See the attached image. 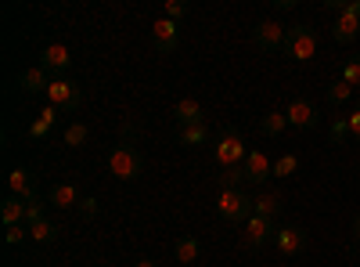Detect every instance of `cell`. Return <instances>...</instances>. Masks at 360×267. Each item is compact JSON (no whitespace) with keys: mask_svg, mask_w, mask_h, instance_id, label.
I'll use <instances>...</instances> for the list:
<instances>
[{"mask_svg":"<svg viewBox=\"0 0 360 267\" xmlns=\"http://www.w3.org/2000/svg\"><path fill=\"white\" fill-rule=\"evenodd\" d=\"M274 8H278V11H292L295 0H274Z\"/></svg>","mask_w":360,"mask_h":267,"instance_id":"36","label":"cell"},{"mask_svg":"<svg viewBox=\"0 0 360 267\" xmlns=\"http://www.w3.org/2000/svg\"><path fill=\"white\" fill-rule=\"evenodd\" d=\"M274 246L281 256H299V253H307L310 246V235L303 228H295V224H278L274 231Z\"/></svg>","mask_w":360,"mask_h":267,"instance_id":"7","label":"cell"},{"mask_svg":"<svg viewBox=\"0 0 360 267\" xmlns=\"http://www.w3.org/2000/svg\"><path fill=\"white\" fill-rule=\"evenodd\" d=\"M134 267H159V263H155V260H148V256H141V260H137Z\"/></svg>","mask_w":360,"mask_h":267,"instance_id":"39","label":"cell"},{"mask_svg":"<svg viewBox=\"0 0 360 267\" xmlns=\"http://www.w3.org/2000/svg\"><path fill=\"white\" fill-rule=\"evenodd\" d=\"M25 210H29V202H25V199L8 195V199H4V206H0V221H4V228L25 224Z\"/></svg>","mask_w":360,"mask_h":267,"instance_id":"17","label":"cell"},{"mask_svg":"<svg viewBox=\"0 0 360 267\" xmlns=\"http://www.w3.org/2000/svg\"><path fill=\"white\" fill-rule=\"evenodd\" d=\"M173 120H176L180 127H198V123H202V105H198L195 98H180V101L173 105Z\"/></svg>","mask_w":360,"mask_h":267,"instance_id":"16","label":"cell"},{"mask_svg":"<svg viewBox=\"0 0 360 267\" xmlns=\"http://www.w3.org/2000/svg\"><path fill=\"white\" fill-rule=\"evenodd\" d=\"M141 170H144V159H141V152L130 144V141H119L112 152H108V173L115 177V181H137L141 177Z\"/></svg>","mask_w":360,"mask_h":267,"instance_id":"1","label":"cell"},{"mask_svg":"<svg viewBox=\"0 0 360 267\" xmlns=\"http://www.w3.org/2000/svg\"><path fill=\"white\" fill-rule=\"evenodd\" d=\"M18 87H22L25 94H47L51 76H47V69H44V66H33V69H25V73L18 76Z\"/></svg>","mask_w":360,"mask_h":267,"instance_id":"14","label":"cell"},{"mask_svg":"<svg viewBox=\"0 0 360 267\" xmlns=\"http://www.w3.org/2000/svg\"><path fill=\"white\" fill-rule=\"evenodd\" d=\"M40 66H44L47 73H65V69L72 66V54H69L65 44H47L44 54H40Z\"/></svg>","mask_w":360,"mask_h":267,"instance_id":"12","label":"cell"},{"mask_svg":"<svg viewBox=\"0 0 360 267\" xmlns=\"http://www.w3.org/2000/svg\"><path fill=\"white\" fill-rule=\"evenodd\" d=\"M252 210H256V217L278 221V217H281V195H274V192H259L256 202H252Z\"/></svg>","mask_w":360,"mask_h":267,"instance_id":"19","label":"cell"},{"mask_svg":"<svg viewBox=\"0 0 360 267\" xmlns=\"http://www.w3.org/2000/svg\"><path fill=\"white\" fill-rule=\"evenodd\" d=\"M274 231H278V221H266V217H249L245 221V231H242V242L249 246V249H259V246H266V242H274Z\"/></svg>","mask_w":360,"mask_h":267,"instance_id":"9","label":"cell"},{"mask_svg":"<svg viewBox=\"0 0 360 267\" xmlns=\"http://www.w3.org/2000/svg\"><path fill=\"white\" fill-rule=\"evenodd\" d=\"M205 127L198 123V127H180V144L184 148H198V144H205Z\"/></svg>","mask_w":360,"mask_h":267,"instance_id":"26","label":"cell"},{"mask_svg":"<svg viewBox=\"0 0 360 267\" xmlns=\"http://www.w3.org/2000/svg\"><path fill=\"white\" fill-rule=\"evenodd\" d=\"M86 137H90V130H86L83 123H69V127L62 130V144H65V148H83Z\"/></svg>","mask_w":360,"mask_h":267,"instance_id":"25","label":"cell"},{"mask_svg":"<svg viewBox=\"0 0 360 267\" xmlns=\"http://www.w3.org/2000/svg\"><path fill=\"white\" fill-rule=\"evenodd\" d=\"M188 15V4L184 0H166V11H162V18H169V22H180Z\"/></svg>","mask_w":360,"mask_h":267,"instance_id":"30","label":"cell"},{"mask_svg":"<svg viewBox=\"0 0 360 267\" xmlns=\"http://www.w3.org/2000/svg\"><path fill=\"white\" fill-rule=\"evenodd\" d=\"M242 166H245V185H263L266 177H274V163H270L266 152H259V148L245 156Z\"/></svg>","mask_w":360,"mask_h":267,"instance_id":"11","label":"cell"},{"mask_svg":"<svg viewBox=\"0 0 360 267\" xmlns=\"http://www.w3.org/2000/svg\"><path fill=\"white\" fill-rule=\"evenodd\" d=\"M252 40L259 51L274 54V51H285V40H288V25H281L278 18H263L256 29H252Z\"/></svg>","mask_w":360,"mask_h":267,"instance_id":"6","label":"cell"},{"mask_svg":"<svg viewBox=\"0 0 360 267\" xmlns=\"http://www.w3.org/2000/svg\"><path fill=\"white\" fill-rule=\"evenodd\" d=\"M346 11H349V15H356V18H360V0H346Z\"/></svg>","mask_w":360,"mask_h":267,"instance_id":"37","label":"cell"},{"mask_svg":"<svg viewBox=\"0 0 360 267\" xmlns=\"http://www.w3.org/2000/svg\"><path fill=\"white\" fill-rule=\"evenodd\" d=\"M47 101L54 108H65V112H76L79 101H83V87L69 76H51V87H47Z\"/></svg>","mask_w":360,"mask_h":267,"instance_id":"5","label":"cell"},{"mask_svg":"<svg viewBox=\"0 0 360 267\" xmlns=\"http://www.w3.org/2000/svg\"><path fill=\"white\" fill-rule=\"evenodd\" d=\"M79 213H83L86 221H94V217H98V199H83V202H79Z\"/></svg>","mask_w":360,"mask_h":267,"instance_id":"35","label":"cell"},{"mask_svg":"<svg viewBox=\"0 0 360 267\" xmlns=\"http://www.w3.org/2000/svg\"><path fill=\"white\" fill-rule=\"evenodd\" d=\"M328 134H332V141H335V144H346V141H353V137H349V120H346V116H342V120H335Z\"/></svg>","mask_w":360,"mask_h":267,"instance_id":"29","label":"cell"},{"mask_svg":"<svg viewBox=\"0 0 360 267\" xmlns=\"http://www.w3.org/2000/svg\"><path fill=\"white\" fill-rule=\"evenodd\" d=\"M346 120H349V137H353V141L360 144V105H356V108H353V112L346 116Z\"/></svg>","mask_w":360,"mask_h":267,"instance_id":"34","label":"cell"},{"mask_svg":"<svg viewBox=\"0 0 360 267\" xmlns=\"http://www.w3.org/2000/svg\"><path fill=\"white\" fill-rule=\"evenodd\" d=\"M8 188H11V195H18V199H37V188H33V173H29L25 166H18V170H11L8 173Z\"/></svg>","mask_w":360,"mask_h":267,"instance_id":"15","label":"cell"},{"mask_svg":"<svg viewBox=\"0 0 360 267\" xmlns=\"http://www.w3.org/2000/svg\"><path fill=\"white\" fill-rule=\"evenodd\" d=\"M25 235H29V228H25V224H15V228H8V231H4V239H8V246H18V242L25 239Z\"/></svg>","mask_w":360,"mask_h":267,"instance_id":"33","label":"cell"},{"mask_svg":"<svg viewBox=\"0 0 360 267\" xmlns=\"http://www.w3.org/2000/svg\"><path fill=\"white\" fill-rule=\"evenodd\" d=\"M285 116H288V127H295V130H314L321 123L317 105L310 98H292L288 108H285Z\"/></svg>","mask_w":360,"mask_h":267,"instance_id":"8","label":"cell"},{"mask_svg":"<svg viewBox=\"0 0 360 267\" xmlns=\"http://www.w3.org/2000/svg\"><path fill=\"white\" fill-rule=\"evenodd\" d=\"M176 44H180V29H176V22H169V18H155V25H152V47H155L159 54H173Z\"/></svg>","mask_w":360,"mask_h":267,"instance_id":"10","label":"cell"},{"mask_svg":"<svg viewBox=\"0 0 360 267\" xmlns=\"http://www.w3.org/2000/svg\"><path fill=\"white\" fill-rule=\"evenodd\" d=\"M58 231H62V228H58V224H51L47 217L44 221H37V224H29V239H33V242H54L58 239Z\"/></svg>","mask_w":360,"mask_h":267,"instance_id":"22","label":"cell"},{"mask_svg":"<svg viewBox=\"0 0 360 267\" xmlns=\"http://www.w3.org/2000/svg\"><path fill=\"white\" fill-rule=\"evenodd\" d=\"M356 37H360V18L349 15V11L335 15V22H332V40H335V44H353Z\"/></svg>","mask_w":360,"mask_h":267,"instance_id":"13","label":"cell"},{"mask_svg":"<svg viewBox=\"0 0 360 267\" xmlns=\"http://www.w3.org/2000/svg\"><path fill=\"white\" fill-rule=\"evenodd\" d=\"M349 94H353V87L339 76L332 87H328V101H335V105H342V101H349Z\"/></svg>","mask_w":360,"mask_h":267,"instance_id":"27","label":"cell"},{"mask_svg":"<svg viewBox=\"0 0 360 267\" xmlns=\"http://www.w3.org/2000/svg\"><path fill=\"white\" fill-rule=\"evenodd\" d=\"M285 54L292 58V62H299V66L314 62V54H317V37H314V29H310V25H288Z\"/></svg>","mask_w":360,"mask_h":267,"instance_id":"4","label":"cell"},{"mask_svg":"<svg viewBox=\"0 0 360 267\" xmlns=\"http://www.w3.org/2000/svg\"><path fill=\"white\" fill-rule=\"evenodd\" d=\"M342 80H346L349 87H360V54L346 62V69H342Z\"/></svg>","mask_w":360,"mask_h":267,"instance_id":"31","label":"cell"},{"mask_svg":"<svg viewBox=\"0 0 360 267\" xmlns=\"http://www.w3.org/2000/svg\"><path fill=\"white\" fill-rule=\"evenodd\" d=\"M285 127H288V116H285V112H266L263 120H259V130H263L266 137H281Z\"/></svg>","mask_w":360,"mask_h":267,"instance_id":"23","label":"cell"},{"mask_svg":"<svg viewBox=\"0 0 360 267\" xmlns=\"http://www.w3.org/2000/svg\"><path fill=\"white\" fill-rule=\"evenodd\" d=\"M252 195L245 192V188H227V192H220V199H217V213L227 221V224H245L256 210H252Z\"/></svg>","mask_w":360,"mask_h":267,"instance_id":"2","label":"cell"},{"mask_svg":"<svg viewBox=\"0 0 360 267\" xmlns=\"http://www.w3.org/2000/svg\"><path fill=\"white\" fill-rule=\"evenodd\" d=\"M58 123V108L54 105H47L40 116H37V120L33 123H29V137H33V141H44L47 134H51V127Z\"/></svg>","mask_w":360,"mask_h":267,"instance_id":"20","label":"cell"},{"mask_svg":"<svg viewBox=\"0 0 360 267\" xmlns=\"http://www.w3.org/2000/svg\"><path fill=\"white\" fill-rule=\"evenodd\" d=\"M353 239H356V242H360V213H356V217H353Z\"/></svg>","mask_w":360,"mask_h":267,"instance_id":"38","label":"cell"},{"mask_svg":"<svg viewBox=\"0 0 360 267\" xmlns=\"http://www.w3.org/2000/svg\"><path fill=\"white\" fill-rule=\"evenodd\" d=\"M217 185H220V192H227V188H242V185H245V166H227V170H220Z\"/></svg>","mask_w":360,"mask_h":267,"instance_id":"24","label":"cell"},{"mask_svg":"<svg viewBox=\"0 0 360 267\" xmlns=\"http://www.w3.org/2000/svg\"><path fill=\"white\" fill-rule=\"evenodd\" d=\"M295 170H299V156L285 152L281 159H274V177H292Z\"/></svg>","mask_w":360,"mask_h":267,"instance_id":"28","label":"cell"},{"mask_svg":"<svg viewBox=\"0 0 360 267\" xmlns=\"http://www.w3.org/2000/svg\"><path fill=\"white\" fill-rule=\"evenodd\" d=\"M47 213H44V202H40V195L37 199H29V210H25V224H37V221H44Z\"/></svg>","mask_w":360,"mask_h":267,"instance_id":"32","label":"cell"},{"mask_svg":"<svg viewBox=\"0 0 360 267\" xmlns=\"http://www.w3.org/2000/svg\"><path fill=\"white\" fill-rule=\"evenodd\" d=\"M47 202L54 206V210H72V206L83 202V199H79V188H76V185H54Z\"/></svg>","mask_w":360,"mask_h":267,"instance_id":"18","label":"cell"},{"mask_svg":"<svg viewBox=\"0 0 360 267\" xmlns=\"http://www.w3.org/2000/svg\"><path fill=\"white\" fill-rule=\"evenodd\" d=\"M198 256H202V242L195 239V235H184V239H176V263L191 267Z\"/></svg>","mask_w":360,"mask_h":267,"instance_id":"21","label":"cell"},{"mask_svg":"<svg viewBox=\"0 0 360 267\" xmlns=\"http://www.w3.org/2000/svg\"><path fill=\"white\" fill-rule=\"evenodd\" d=\"M245 156H249L245 137L238 134L234 127L220 130V137H217V144H213V159L220 163V170H227V166H242V163H245Z\"/></svg>","mask_w":360,"mask_h":267,"instance_id":"3","label":"cell"}]
</instances>
